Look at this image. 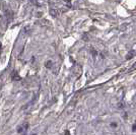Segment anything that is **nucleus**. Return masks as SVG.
Segmentation results:
<instances>
[{"label": "nucleus", "mask_w": 136, "mask_h": 135, "mask_svg": "<svg viewBox=\"0 0 136 135\" xmlns=\"http://www.w3.org/2000/svg\"><path fill=\"white\" fill-rule=\"evenodd\" d=\"M11 78L13 80H20V76L18 75V73L16 71H13L12 74H11Z\"/></svg>", "instance_id": "nucleus-2"}, {"label": "nucleus", "mask_w": 136, "mask_h": 135, "mask_svg": "<svg viewBox=\"0 0 136 135\" xmlns=\"http://www.w3.org/2000/svg\"><path fill=\"white\" fill-rule=\"evenodd\" d=\"M64 1H65V2H70L71 0H64Z\"/></svg>", "instance_id": "nucleus-9"}, {"label": "nucleus", "mask_w": 136, "mask_h": 135, "mask_svg": "<svg viewBox=\"0 0 136 135\" xmlns=\"http://www.w3.org/2000/svg\"><path fill=\"white\" fill-rule=\"evenodd\" d=\"M50 13H51V15H52L53 17H56V16L58 15L57 10H55V9H51V10H50Z\"/></svg>", "instance_id": "nucleus-3"}, {"label": "nucleus", "mask_w": 136, "mask_h": 135, "mask_svg": "<svg viewBox=\"0 0 136 135\" xmlns=\"http://www.w3.org/2000/svg\"><path fill=\"white\" fill-rule=\"evenodd\" d=\"M27 128H28V124H27V123L23 124V125H20V126L17 128V132L20 133L22 135H25V132H26Z\"/></svg>", "instance_id": "nucleus-1"}, {"label": "nucleus", "mask_w": 136, "mask_h": 135, "mask_svg": "<svg viewBox=\"0 0 136 135\" xmlns=\"http://www.w3.org/2000/svg\"><path fill=\"white\" fill-rule=\"evenodd\" d=\"M52 66V61H47V63H46V67L47 68H50Z\"/></svg>", "instance_id": "nucleus-4"}, {"label": "nucleus", "mask_w": 136, "mask_h": 135, "mask_svg": "<svg viewBox=\"0 0 136 135\" xmlns=\"http://www.w3.org/2000/svg\"><path fill=\"white\" fill-rule=\"evenodd\" d=\"M1 50H2V45H1V43H0V52H1Z\"/></svg>", "instance_id": "nucleus-8"}, {"label": "nucleus", "mask_w": 136, "mask_h": 135, "mask_svg": "<svg viewBox=\"0 0 136 135\" xmlns=\"http://www.w3.org/2000/svg\"><path fill=\"white\" fill-rule=\"evenodd\" d=\"M34 135H35V134H34Z\"/></svg>", "instance_id": "nucleus-11"}, {"label": "nucleus", "mask_w": 136, "mask_h": 135, "mask_svg": "<svg viewBox=\"0 0 136 135\" xmlns=\"http://www.w3.org/2000/svg\"><path fill=\"white\" fill-rule=\"evenodd\" d=\"M132 70H136V63L131 67V71H132Z\"/></svg>", "instance_id": "nucleus-7"}, {"label": "nucleus", "mask_w": 136, "mask_h": 135, "mask_svg": "<svg viewBox=\"0 0 136 135\" xmlns=\"http://www.w3.org/2000/svg\"><path fill=\"white\" fill-rule=\"evenodd\" d=\"M32 2L35 4V5H37V6H40V4H39V0H32Z\"/></svg>", "instance_id": "nucleus-5"}, {"label": "nucleus", "mask_w": 136, "mask_h": 135, "mask_svg": "<svg viewBox=\"0 0 136 135\" xmlns=\"http://www.w3.org/2000/svg\"><path fill=\"white\" fill-rule=\"evenodd\" d=\"M20 1H24V0H20Z\"/></svg>", "instance_id": "nucleus-10"}, {"label": "nucleus", "mask_w": 136, "mask_h": 135, "mask_svg": "<svg viewBox=\"0 0 136 135\" xmlns=\"http://www.w3.org/2000/svg\"><path fill=\"white\" fill-rule=\"evenodd\" d=\"M132 130H133L134 132H136V123L133 125V126H132Z\"/></svg>", "instance_id": "nucleus-6"}]
</instances>
